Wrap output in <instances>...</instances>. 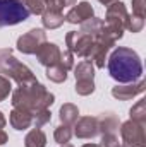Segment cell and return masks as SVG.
Instances as JSON below:
<instances>
[{
    "mask_svg": "<svg viewBox=\"0 0 146 147\" xmlns=\"http://www.w3.org/2000/svg\"><path fill=\"white\" fill-rule=\"evenodd\" d=\"M60 147H74V146H72V144H69V142H67V144H62Z\"/></svg>",
    "mask_w": 146,
    "mask_h": 147,
    "instance_id": "cell-36",
    "label": "cell"
},
{
    "mask_svg": "<svg viewBox=\"0 0 146 147\" xmlns=\"http://www.w3.org/2000/svg\"><path fill=\"white\" fill-rule=\"evenodd\" d=\"M98 2H100V3H103V5H107V7H108L110 3H113V2H117V0H98Z\"/></svg>",
    "mask_w": 146,
    "mask_h": 147,
    "instance_id": "cell-34",
    "label": "cell"
},
{
    "mask_svg": "<svg viewBox=\"0 0 146 147\" xmlns=\"http://www.w3.org/2000/svg\"><path fill=\"white\" fill-rule=\"evenodd\" d=\"M108 74L113 80L119 84H129L136 82L143 75V63L139 55L126 46H119L112 51L107 62Z\"/></svg>",
    "mask_w": 146,
    "mask_h": 147,
    "instance_id": "cell-1",
    "label": "cell"
},
{
    "mask_svg": "<svg viewBox=\"0 0 146 147\" xmlns=\"http://www.w3.org/2000/svg\"><path fill=\"white\" fill-rule=\"evenodd\" d=\"M29 12L19 0H0V28L16 26L28 21Z\"/></svg>",
    "mask_w": 146,
    "mask_h": 147,
    "instance_id": "cell-5",
    "label": "cell"
},
{
    "mask_svg": "<svg viewBox=\"0 0 146 147\" xmlns=\"http://www.w3.org/2000/svg\"><path fill=\"white\" fill-rule=\"evenodd\" d=\"M50 120H52V113H50L48 108H46V110L38 111L36 115H33V125H35L36 128H41V127L46 125Z\"/></svg>",
    "mask_w": 146,
    "mask_h": 147,
    "instance_id": "cell-25",
    "label": "cell"
},
{
    "mask_svg": "<svg viewBox=\"0 0 146 147\" xmlns=\"http://www.w3.org/2000/svg\"><path fill=\"white\" fill-rule=\"evenodd\" d=\"M83 147H100V144H84Z\"/></svg>",
    "mask_w": 146,
    "mask_h": 147,
    "instance_id": "cell-35",
    "label": "cell"
},
{
    "mask_svg": "<svg viewBox=\"0 0 146 147\" xmlns=\"http://www.w3.org/2000/svg\"><path fill=\"white\" fill-rule=\"evenodd\" d=\"M145 127L143 123L127 120L120 125V137L124 147H146V134H145Z\"/></svg>",
    "mask_w": 146,
    "mask_h": 147,
    "instance_id": "cell-7",
    "label": "cell"
},
{
    "mask_svg": "<svg viewBox=\"0 0 146 147\" xmlns=\"http://www.w3.org/2000/svg\"><path fill=\"white\" fill-rule=\"evenodd\" d=\"M24 147H46V135L41 128H31L24 137Z\"/></svg>",
    "mask_w": 146,
    "mask_h": 147,
    "instance_id": "cell-18",
    "label": "cell"
},
{
    "mask_svg": "<svg viewBox=\"0 0 146 147\" xmlns=\"http://www.w3.org/2000/svg\"><path fill=\"white\" fill-rule=\"evenodd\" d=\"M76 92L79 96H89L95 92V80H84V82H76Z\"/></svg>",
    "mask_w": 146,
    "mask_h": 147,
    "instance_id": "cell-24",
    "label": "cell"
},
{
    "mask_svg": "<svg viewBox=\"0 0 146 147\" xmlns=\"http://www.w3.org/2000/svg\"><path fill=\"white\" fill-rule=\"evenodd\" d=\"M74 135L77 139H93L98 135V121L96 116H83L74 123Z\"/></svg>",
    "mask_w": 146,
    "mask_h": 147,
    "instance_id": "cell-12",
    "label": "cell"
},
{
    "mask_svg": "<svg viewBox=\"0 0 146 147\" xmlns=\"http://www.w3.org/2000/svg\"><path fill=\"white\" fill-rule=\"evenodd\" d=\"M120 147H124V146H120Z\"/></svg>",
    "mask_w": 146,
    "mask_h": 147,
    "instance_id": "cell-38",
    "label": "cell"
},
{
    "mask_svg": "<svg viewBox=\"0 0 146 147\" xmlns=\"http://www.w3.org/2000/svg\"><path fill=\"white\" fill-rule=\"evenodd\" d=\"M96 121H98V134L100 135L102 134H117L119 125H120V120L113 111L102 113L100 116H96Z\"/></svg>",
    "mask_w": 146,
    "mask_h": 147,
    "instance_id": "cell-14",
    "label": "cell"
},
{
    "mask_svg": "<svg viewBox=\"0 0 146 147\" xmlns=\"http://www.w3.org/2000/svg\"><path fill=\"white\" fill-rule=\"evenodd\" d=\"M143 92H145V80L143 79H139L136 82H129V84H120V86L117 84L115 87H112V96L119 101H129Z\"/></svg>",
    "mask_w": 146,
    "mask_h": 147,
    "instance_id": "cell-10",
    "label": "cell"
},
{
    "mask_svg": "<svg viewBox=\"0 0 146 147\" xmlns=\"http://www.w3.org/2000/svg\"><path fill=\"white\" fill-rule=\"evenodd\" d=\"M46 79H50L52 82H55V84H62V82H65L67 80V70L60 65V63H57V65H52V67H46Z\"/></svg>",
    "mask_w": 146,
    "mask_h": 147,
    "instance_id": "cell-20",
    "label": "cell"
},
{
    "mask_svg": "<svg viewBox=\"0 0 146 147\" xmlns=\"http://www.w3.org/2000/svg\"><path fill=\"white\" fill-rule=\"evenodd\" d=\"M143 28H145V19H143V17H138V16H129L126 29H129L131 33H139Z\"/></svg>",
    "mask_w": 146,
    "mask_h": 147,
    "instance_id": "cell-26",
    "label": "cell"
},
{
    "mask_svg": "<svg viewBox=\"0 0 146 147\" xmlns=\"http://www.w3.org/2000/svg\"><path fill=\"white\" fill-rule=\"evenodd\" d=\"M129 116H131L129 120L146 125V99L138 101V103L131 108V111H129Z\"/></svg>",
    "mask_w": 146,
    "mask_h": 147,
    "instance_id": "cell-21",
    "label": "cell"
},
{
    "mask_svg": "<svg viewBox=\"0 0 146 147\" xmlns=\"http://www.w3.org/2000/svg\"><path fill=\"white\" fill-rule=\"evenodd\" d=\"M24 7L28 9L29 14H35V16H41L46 3L45 0H24Z\"/></svg>",
    "mask_w": 146,
    "mask_h": 147,
    "instance_id": "cell-23",
    "label": "cell"
},
{
    "mask_svg": "<svg viewBox=\"0 0 146 147\" xmlns=\"http://www.w3.org/2000/svg\"><path fill=\"white\" fill-rule=\"evenodd\" d=\"M132 16L143 17L146 16V0H132Z\"/></svg>",
    "mask_w": 146,
    "mask_h": 147,
    "instance_id": "cell-30",
    "label": "cell"
},
{
    "mask_svg": "<svg viewBox=\"0 0 146 147\" xmlns=\"http://www.w3.org/2000/svg\"><path fill=\"white\" fill-rule=\"evenodd\" d=\"M79 31H83V33H86V34H89L93 38H98L103 31V21L98 19V17H91V19H88L81 24Z\"/></svg>",
    "mask_w": 146,
    "mask_h": 147,
    "instance_id": "cell-19",
    "label": "cell"
},
{
    "mask_svg": "<svg viewBox=\"0 0 146 147\" xmlns=\"http://www.w3.org/2000/svg\"><path fill=\"white\" fill-rule=\"evenodd\" d=\"M60 65L69 72L71 69H74V55L69 51V50H64L60 51Z\"/></svg>",
    "mask_w": 146,
    "mask_h": 147,
    "instance_id": "cell-29",
    "label": "cell"
},
{
    "mask_svg": "<svg viewBox=\"0 0 146 147\" xmlns=\"http://www.w3.org/2000/svg\"><path fill=\"white\" fill-rule=\"evenodd\" d=\"M55 2H57V5H59L62 10H64L65 7H71V5H76V3H77V0H55Z\"/></svg>",
    "mask_w": 146,
    "mask_h": 147,
    "instance_id": "cell-31",
    "label": "cell"
},
{
    "mask_svg": "<svg viewBox=\"0 0 146 147\" xmlns=\"http://www.w3.org/2000/svg\"><path fill=\"white\" fill-rule=\"evenodd\" d=\"M95 41H96V38L89 36L83 31H69L65 34L67 50L72 55L81 57V58H89L91 57L93 48H95Z\"/></svg>",
    "mask_w": 146,
    "mask_h": 147,
    "instance_id": "cell-6",
    "label": "cell"
},
{
    "mask_svg": "<svg viewBox=\"0 0 146 147\" xmlns=\"http://www.w3.org/2000/svg\"><path fill=\"white\" fill-rule=\"evenodd\" d=\"M12 92V84H10V79L0 75V101H5L9 98V94Z\"/></svg>",
    "mask_w": 146,
    "mask_h": 147,
    "instance_id": "cell-27",
    "label": "cell"
},
{
    "mask_svg": "<svg viewBox=\"0 0 146 147\" xmlns=\"http://www.w3.org/2000/svg\"><path fill=\"white\" fill-rule=\"evenodd\" d=\"M91 17H95V10L89 2H79L64 16L65 22H69V24H83L84 21H88Z\"/></svg>",
    "mask_w": 146,
    "mask_h": 147,
    "instance_id": "cell-13",
    "label": "cell"
},
{
    "mask_svg": "<svg viewBox=\"0 0 146 147\" xmlns=\"http://www.w3.org/2000/svg\"><path fill=\"white\" fill-rule=\"evenodd\" d=\"M5 123H7V120H5V116H3V113L0 111V128H3V127H5Z\"/></svg>",
    "mask_w": 146,
    "mask_h": 147,
    "instance_id": "cell-33",
    "label": "cell"
},
{
    "mask_svg": "<svg viewBox=\"0 0 146 147\" xmlns=\"http://www.w3.org/2000/svg\"><path fill=\"white\" fill-rule=\"evenodd\" d=\"M46 41V33L45 29L41 28H35V29H29L28 33H24L23 36L17 38V50L24 55H35L36 50Z\"/></svg>",
    "mask_w": 146,
    "mask_h": 147,
    "instance_id": "cell-8",
    "label": "cell"
},
{
    "mask_svg": "<svg viewBox=\"0 0 146 147\" xmlns=\"http://www.w3.org/2000/svg\"><path fill=\"white\" fill-rule=\"evenodd\" d=\"M71 137H72V127H69V125H59L57 128H55V132H53V139H55V142L59 144V146H62V144H67L69 140H71Z\"/></svg>",
    "mask_w": 146,
    "mask_h": 147,
    "instance_id": "cell-22",
    "label": "cell"
},
{
    "mask_svg": "<svg viewBox=\"0 0 146 147\" xmlns=\"http://www.w3.org/2000/svg\"><path fill=\"white\" fill-rule=\"evenodd\" d=\"M0 75L10 79V80H16L19 86H24V84H33L36 82V75L33 74V70L21 63L16 57H14V51L10 48H3L0 50Z\"/></svg>",
    "mask_w": 146,
    "mask_h": 147,
    "instance_id": "cell-3",
    "label": "cell"
},
{
    "mask_svg": "<svg viewBox=\"0 0 146 147\" xmlns=\"http://www.w3.org/2000/svg\"><path fill=\"white\" fill-rule=\"evenodd\" d=\"M9 121H10L12 128H16V130H26V128H29L33 125V115L29 111L14 108V110L10 111Z\"/></svg>",
    "mask_w": 146,
    "mask_h": 147,
    "instance_id": "cell-15",
    "label": "cell"
},
{
    "mask_svg": "<svg viewBox=\"0 0 146 147\" xmlns=\"http://www.w3.org/2000/svg\"><path fill=\"white\" fill-rule=\"evenodd\" d=\"M60 48L55 45V43H48L45 41L40 48L36 50V60L40 65L43 67H52V65H57L60 63Z\"/></svg>",
    "mask_w": 146,
    "mask_h": 147,
    "instance_id": "cell-9",
    "label": "cell"
},
{
    "mask_svg": "<svg viewBox=\"0 0 146 147\" xmlns=\"http://www.w3.org/2000/svg\"><path fill=\"white\" fill-rule=\"evenodd\" d=\"M64 14H62V9L57 5V2L53 0L52 3H48L41 14V22H43V28L45 29H57L64 24Z\"/></svg>",
    "mask_w": 146,
    "mask_h": 147,
    "instance_id": "cell-11",
    "label": "cell"
},
{
    "mask_svg": "<svg viewBox=\"0 0 146 147\" xmlns=\"http://www.w3.org/2000/svg\"><path fill=\"white\" fill-rule=\"evenodd\" d=\"M74 77L76 82H84V80H95V65L91 60H83L74 67Z\"/></svg>",
    "mask_w": 146,
    "mask_h": 147,
    "instance_id": "cell-16",
    "label": "cell"
},
{
    "mask_svg": "<svg viewBox=\"0 0 146 147\" xmlns=\"http://www.w3.org/2000/svg\"><path fill=\"white\" fill-rule=\"evenodd\" d=\"M59 118H60V123H62V125L74 127V123H76L77 118H79V110H77V106L72 105V103L62 105V106H60V111H59Z\"/></svg>",
    "mask_w": 146,
    "mask_h": 147,
    "instance_id": "cell-17",
    "label": "cell"
},
{
    "mask_svg": "<svg viewBox=\"0 0 146 147\" xmlns=\"http://www.w3.org/2000/svg\"><path fill=\"white\" fill-rule=\"evenodd\" d=\"M100 147H120V142L115 134H102Z\"/></svg>",
    "mask_w": 146,
    "mask_h": 147,
    "instance_id": "cell-28",
    "label": "cell"
},
{
    "mask_svg": "<svg viewBox=\"0 0 146 147\" xmlns=\"http://www.w3.org/2000/svg\"><path fill=\"white\" fill-rule=\"evenodd\" d=\"M127 19H129V12H127L126 5L120 0H117V2L110 3L107 7V16H105L103 26H105V29L110 34L119 41L124 36L126 26H127Z\"/></svg>",
    "mask_w": 146,
    "mask_h": 147,
    "instance_id": "cell-4",
    "label": "cell"
},
{
    "mask_svg": "<svg viewBox=\"0 0 146 147\" xmlns=\"http://www.w3.org/2000/svg\"><path fill=\"white\" fill-rule=\"evenodd\" d=\"M19 2H23V3H24V0H19Z\"/></svg>",
    "mask_w": 146,
    "mask_h": 147,
    "instance_id": "cell-37",
    "label": "cell"
},
{
    "mask_svg": "<svg viewBox=\"0 0 146 147\" xmlns=\"http://www.w3.org/2000/svg\"><path fill=\"white\" fill-rule=\"evenodd\" d=\"M7 142H9V135L5 134L3 128H0V146H3V144H7Z\"/></svg>",
    "mask_w": 146,
    "mask_h": 147,
    "instance_id": "cell-32",
    "label": "cell"
},
{
    "mask_svg": "<svg viewBox=\"0 0 146 147\" xmlns=\"http://www.w3.org/2000/svg\"><path fill=\"white\" fill-rule=\"evenodd\" d=\"M12 106L17 110L29 111L31 115H36L38 111L46 110L55 103V96L46 91V87L40 82L33 84H24L19 86L14 92H12Z\"/></svg>",
    "mask_w": 146,
    "mask_h": 147,
    "instance_id": "cell-2",
    "label": "cell"
}]
</instances>
